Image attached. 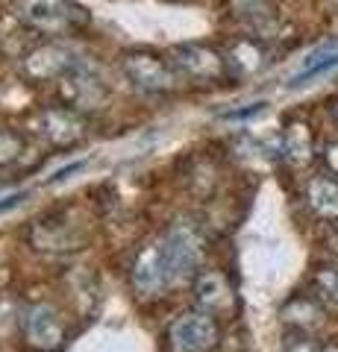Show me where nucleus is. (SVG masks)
<instances>
[{"instance_id":"9d476101","label":"nucleus","mask_w":338,"mask_h":352,"mask_svg":"<svg viewBox=\"0 0 338 352\" xmlns=\"http://www.w3.org/2000/svg\"><path fill=\"white\" fill-rule=\"evenodd\" d=\"M74 68H77V59L71 56V50L56 44L53 38L45 44H36L21 56V76L30 82H59Z\"/></svg>"},{"instance_id":"aec40b11","label":"nucleus","mask_w":338,"mask_h":352,"mask_svg":"<svg viewBox=\"0 0 338 352\" xmlns=\"http://www.w3.org/2000/svg\"><path fill=\"white\" fill-rule=\"evenodd\" d=\"M318 288L330 296L332 302H338V270H324L318 276Z\"/></svg>"},{"instance_id":"6ab92c4d","label":"nucleus","mask_w":338,"mask_h":352,"mask_svg":"<svg viewBox=\"0 0 338 352\" xmlns=\"http://www.w3.org/2000/svg\"><path fill=\"white\" fill-rule=\"evenodd\" d=\"M282 317H286L288 323L294 326H300V329H312V326H318L321 323V311L315 308L312 302L306 300H294L286 305V311H282Z\"/></svg>"},{"instance_id":"f257e3e1","label":"nucleus","mask_w":338,"mask_h":352,"mask_svg":"<svg viewBox=\"0 0 338 352\" xmlns=\"http://www.w3.org/2000/svg\"><path fill=\"white\" fill-rule=\"evenodd\" d=\"M12 15L24 30L53 41L65 36H80L92 24L89 12L74 0H15Z\"/></svg>"},{"instance_id":"dca6fc26","label":"nucleus","mask_w":338,"mask_h":352,"mask_svg":"<svg viewBox=\"0 0 338 352\" xmlns=\"http://www.w3.org/2000/svg\"><path fill=\"white\" fill-rule=\"evenodd\" d=\"M306 200L318 217L335 220L338 217V182L330 179V176H315L306 188Z\"/></svg>"},{"instance_id":"423d86ee","label":"nucleus","mask_w":338,"mask_h":352,"mask_svg":"<svg viewBox=\"0 0 338 352\" xmlns=\"http://www.w3.org/2000/svg\"><path fill=\"white\" fill-rule=\"evenodd\" d=\"M21 340L30 352H59L68 340L65 314L47 300L27 302L21 311Z\"/></svg>"},{"instance_id":"f3484780","label":"nucleus","mask_w":338,"mask_h":352,"mask_svg":"<svg viewBox=\"0 0 338 352\" xmlns=\"http://www.w3.org/2000/svg\"><path fill=\"white\" fill-rule=\"evenodd\" d=\"M30 153L27 138L18 129L0 126V170L3 168H15V164Z\"/></svg>"},{"instance_id":"6e6552de","label":"nucleus","mask_w":338,"mask_h":352,"mask_svg":"<svg viewBox=\"0 0 338 352\" xmlns=\"http://www.w3.org/2000/svg\"><path fill=\"white\" fill-rule=\"evenodd\" d=\"M32 129L36 135L45 141L53 150H71L85 141V132H89V124H85V115L77 112L71 106H47L39 109L36 120H32Z\"/></svg>"},{"instance_id":"2eb2a0df","label":"nucleus","mask_w":338,"mask_h":352,"mask_svg":"<svg viewBox=\"0 0 338 352\" xmlns=\"http://www.w3.org/2000/svg\"><path fill=\"white\" fill-rule=\"evenodd\" d=\"M279 153H282V159L291 164H306L312 159V132L303 120H291V124L282 129Z\"/></svg>"},{"instance_id":"412c9836","label":"nucleus","mask_w":338,"mask_h":352,"mask_svg":"<svg viewBox=\"0 0 338 352\" xmlns=\"http://www.w3.org/2000/svg\"><path fill=\"white\" fill-rule=\"evenodd\" d=\"M326 164H330V170H332V173H338V141L326 147Z\"/></svg>"},{"instance_id":"39448f33","label":"nucleus","mask_w":338,"mask_h":352,"mask_svg":"<svg viewBox=\"0 0 338 352\" xmlns=\"http://www.w3.org/2000/svg\"><path fill=\"white\" fill-rule=\"evenodd\" d=\"M121 74L136 91L147 97H168L180 88V76L171 68L168 56L154 50H129L121 56Z\"/></svg>"},{"instance_id":"0eeeda50","label":"nucleus","mask_w":338,"mask_h":352,"mask_svg":"<svg viewBox=\"0 0 338 352\" xmlns=\"http://www.w3.org/2000/svg\"><path fill=\"white\" fill-rule=\"evenodd\" d=\"M165 340L171 352H212L221 340V326H218L215 314L198 308V311H185L173 317Z\"/></svg>"},{"instance_id":"4468645a","label":"nucleus","mask_w":338,"mask_h":352,"mask_svg":"<svg viewBox=\"0 0 338 352\" xmlns=\"http://www.w3.org/2000/svg\"><path fill=\"white\" fill-rule=\"evenodd\" d=\"M235 18L250 30V36L265 38L274 30L277 18L268 0H235Z\"/></svg>"},{"instance_id":"4be33fe9","label":"nucleus","mask_w":338,"mask_h":352,"mask_svg":"<svg viewBox=\"0 0 338 352\" xmlns=\"http://www.w3.org/2000/svg\"><path fill=\"white\" fill-rule=\"evenodd\" d=\"M288 352H315V349H312V344H294Z\"/></svg>"},{"instance_id":"1a4fd4ad","label":"nucleus","mask_w":338,"mask_h":352,"mask_svg":"<svg viewBox=\"0 0 338 352\" xmlns=\"http://www.w3.org/2000/svg\"><path fill=\"white\" fill-rule=\"evenodd\" d=\"M129 282H133V291L138 296H147V300H156L171 288L173 273L165 258V250H162V238L138 247L133 264H129Z\"/></svg>"},{"instance_id":"b1692460","label":"nucleus","mask_w":338,"mask_h":352,"mask_svg":"<svg viewBox=\"0 0 338 352\" xmlns=\"http://www.w3.org/2000/svg\"><path fill=\"white\" fill-rule=\"evenodd\" d=\"M335 115H338V106H335Z\"/></svg>"},{"instance_id":"f8f14e48","label":"nucleus","mask_w":338,"mask_h":352,"mask_svg":"<svg viewBox=\"0 0 338 352\" xmlns=\"http://www.w3.org/2000/svg\"><path fill=\"white\" fill-rule=\"evenodd\" d=\"M194 302H198V308H203V311H209L215 317L226 314L235 302L230 279H226L221 270L200 267L198 276H194Z\"/></svg>"},{"instance_id":"a211bd4d","label":"nucleus","mask_w":338,"mask_h":352,"mask_svg":"<svg viewBox=\"0 0 338 352\" xmlns=\"http://www.w3.org/2000/svg\"><path fill=\"white\" fill-rule=\"evenodd\" d=\"M332 68H338V50L324 47V50L315 53V56H309V59H306V65H303V71H300L297 76H294L291 85H294V88H297V85H306L309 80H315V76H321V74L332 71Z\"/></svg>"},{"instance_id":"20e7f679","label":"nucleus","mask_w":338,"mask_h":352,"mask_svg":"<svg viewBox=\"0 0 338 352\" xmlns=\"http://www.w3.org/2000/svg\"><path fill=\"white\" fill-rule=\"evenodd\" d=\"M162 250H165L173 279L198 276L206 258V235L191 217H177L162 235Z\"/></svg>"},{"instance_id":"7ed1b4c3","label":"nucleus","mask_w":338,"mask_h":352,"mask_svg":"<svg viewBox=\"0 0 338 352\" xmlns=\"http://www.w3.org/2000/svg\"><path fill=\"white\" fill-rule=\"evenodd\" d=\"M168 62L177 71L180 82H191V85H221L230 74V65L221 50H215L212 44H198V41H185V44H173L168 50Z\"/></svg>"},{"instance_id":"9b49d317","label":"nucleus","mask_w":338,"mask_h":352,"mask_svg":"<svg viewBox=\"0 0 338 352\" xmlns=\"http://www.w3.org/2000/svg\"><path fill=\"white\" fill-rule=\"evenodd\" d=\"M56 85H59L62 103L71 106V109H77V112H83V115L85 112H101V109L106 106V100H109L106 85L97 80V76L85 74L80 65L74 71L65 74Z\"/></svg>"},{"instance_id":"ddd939ff","label":"nucleus","mask_w":338,"mask_h":352,"mask_svg":"<svg viewBox=\"0 0 338 352\" xmlns=\"http://www.w3.org/2000/svg\"><path fill=\"white\" fill-rule=\"evenodd\" d=\"M224 56H226V65H230V74H235V76H253L268 65V50H265V44H262V38H256V36L235 38L230 47H226Z\"/></svg>"},{"instance_id":"393cba45","label":"nucleus","mask_w":338,"mask_h":352,"mask_svg":"<svg viewBox=\"0 0 338 352\" xmlns=\"http://www.w3.org/2000/svg\"><path fill=\"white\" fill-rule=\"evenodd\" d=\"M0 185H3V179H0Z\"/></svg>"},{"instance_id":"f03ea898","label":"nucleus","mask_w":338,"mask_h":352,"mask_svg":"<svg viewBox=\"0 0 338 352\" xmlns=\"http://www.w3.org/2000/svg\"><path fill=\"white\" fill-rule=\"evenodd\" d=\"M27 241L32 250L45 256H71L89 244V223L77 214V208H62V212L39 217L30 226Z\"/></svg>"},{"instance_id":"5701e85b","label":"nucleus","mask_w":338,"mask_h":352,"mask_svg":"<svg viewBox=\"0 0 338 352\" xmlns=\"http://www.w3.org/2000/svg\"><path fill=\"white\" fill-rule=\"evenodd\" d=\"M324 352H338V346H326V349H324Z\"/></svg>"}]
</instances>
